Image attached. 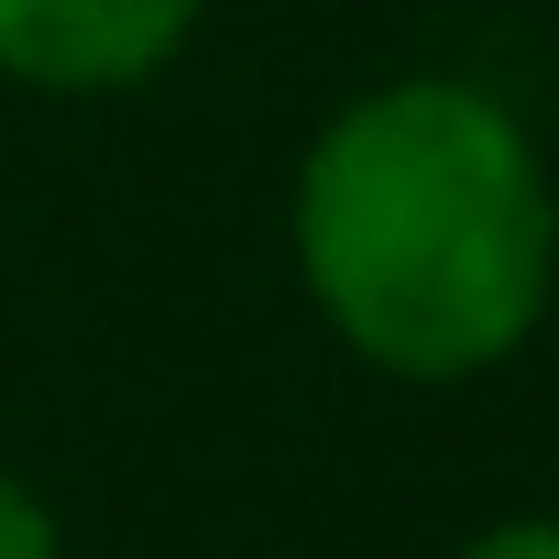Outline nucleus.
<instances>
[{
  "mask_svg": "<svg viewBox=\"0 0 559 559\" xmlns=\"http://www.w3.org/2000/svg\"><path fill=\"white\" fill-rule=\"evenodd\" d=\"M286 263L384 384H483L559 308V176L526 110L461 67L352 88L286 176Z\"/></svg>",
  "mask_w": 559,
  "mask_h": 559,
  "instance_id": "nucleus-1",
  "label": "nucleus"
},
{
  "mask_svg": "<svg viewBox=\"0 0 559 559\" xmlns=\"http://www.w3.org/2000/svg\"><path fill=\"white\" fill-rule=\"evenodd\" d=\"M209 23V0H0V78L34 99L154 88Z\"/></svg>",
  "mask_w": 559,
  "mask_h": 559,
  "instance_id": "nucleus-2",
  "label": "nucleus"
},
{
  "mask_svg": "<svg viewBox=\"0 0 559 559\" xmlns=\"http://www.w3.org/2000/svg\"><path fill=\"white\" fill-rule=\"evenodd\" d=\"M0 559H67V526L45 515V493L0 461Z\"/></svg>",
  "mask_w": 559,
  "mask_h": 559,
  "instance_id": "nucleus-3",
  "label": "nucleus"
},
{
  "mask_svg": "<svg viewBox=\"0 0 559 559\" xmlns=\"http://www.w3.org/2000/svg\"><path fill=\"white\" fill-rule=\"evenodd\" d=\"M450 559H559V515H493V526H472Z\"/></svg>",
  "mask_w": 559,
  "mask_h": 559,
  "instance_id": "nucleus-4",
  "label": "nucleus"
}]
</instances>
